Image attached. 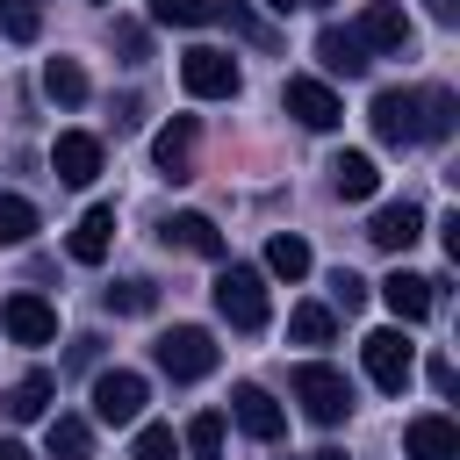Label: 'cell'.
Listing matches in <instances>:
<instances>
[{
  "mask_svg": "<svg viewBox=\"0 0 460 460\" xmlns=\"http://www.w3.org/2000/svg\"><path fill=\"white\" fill-rule=\"evenodd\" d=\"M216 316L230 331H266L273 302H266V273L259 266H223L216 273Z\"/></svg>",
  "mask_w": 460,
  "mask_h": 460,
  "instance_id": "6da1fadb",
  "label": "cell"
},
{
  "mask_svg": "<svg viewBox=\"0 0 460 460\" xmlns=\"http://www.w3.org/2000/svg\"><path fill=\"white\" fill-rule=\"evenodd\" d=\"M295 402H302L309 424H345V417H352V381H345L338 367L309 359V367H295Z\"/></svg>",
  "mask_w": 460,
  "mask_h": 460,
  "instance_id": "7a4b0ae2",
  "label": "cell"
},
{
  "mask_svg": "<svg viewBox=\"0 0 460 460\" xmlns=\"http://www.w3.org/2000/svg\"><path fill=\"white\" fill-rule=\"evenodd\" d=\"M180 86H187L194 101H237L244 72H237V58H230V50H216V43H194V50L180 58Z\"/></svg>",
  "mask_w": 460,
  "mask_h": 460,
  "instance_id": "3957f363",
  "label": "cell"
},
{
  "mask_svg": "<svg viewBox=\"0 0 460 460\" xmlns=\"http://www.w3.org/2000/svg\"><path fill=\"white\" fill-rule=\"evenodd\" d=\"M151 359H158V374H172V381H201V374L216 367V338H208L201 323H172V331L151 345Z\"/></svg>",
  "mask_w": 460,
  "mask_h": 460,
  "instance_id": "277c9868",
  "label": "cell"
},
{
  "mask_svg": "<svg viewBox=\"0 0 460 460\" xmlns=\"http://www.w3.org/2000/svg\"><path fill=\"white\" fill-rule=\"evenodd\" d=\"M359 359H367V381L388 388V395H402L410 374H417V345H410L402 331H367V338H359Z\"/></svg>",
  "mask_w": 460,
  "mask_h": 460,
  "instance_id": "5b68a950",
  "label": "cell"
},
{
  "mask_svg": "<svg viewBox=\"0 0 460 460\" xmlns=\"http://www.w3.org/2000/svg\"><path fill=\"white\" fill-rule=\"evenodd\" d=\"M352 36L367 43V58H402V50H410V14H402V0H367L359 22H352Z\"/></svg>",
  "mask_w": 460,
  "mask_h": 460,
  "instance_id": "8992f818",
  "label": "cell"
},
{
  "mask_svg": "<svg viewBox=\"0 0 460 460\" xmlns=\"http://www.w3.org/2000/svg\"><path fill=\"white\" fill-rule=\"evenodd\" d=\"M144 402H151L144 374H129V367L93 374V417H101V424H137V417H144Z\"/></svg>",
  "mask_w": 460,
  "mask_h": 460,
  "instance_id": "52a82bcc",
  "label": "cell"
},
{
  "mask_svg": "<svg viewBox=\"0 0 460 460\" xmlns=\"http://www.w3.org/2000/svg\"><path fill=\"white\" fill-rule=\"evenodd\" d=\"M367 122H374V137L388 151H410L417 144V86H381L374 108H367Z\"/></svg>",
  "mask_w": 460,
  "mask_h": 460,
  "instance_id": "ba28073f",
  "label": "cell"
},
{
  "mask_svg": "<svg viewBox=\"0 0 460 460\" xmlns=\"http://www.w3.org/2000/svg\"><path fill=\"white\" fill-rule=\"evenodd\" d=\"M280 108H288L302 129H338V115H345V101H338L323 79H309V72H295V79L280 86Z\"/></svg>",
  "mask_w": 460,
  "mask_h": 460,
  "instance_id": "9c48e42d",
  "label": "cell"
},
{
  "mask_svg": "<svg viewBox=\"0 0 460 460\" xmlns=\"http://www.w3.org/2000/svg\"><path fill=\"white\" fill-rule=\"evenodd\" d=\"M230 417H237V431H252L259 446H273V438L288 431V410H280L259 381H237V388H230Z\"/></svg>",
  "mask_w": 460,
  "mask_h": 460,
  "instance_id": "30bf717a",
  "label": "cell"
},
{
  "mask_svg": "<svg viewBox=\"0 0 460 460\" xmlns=\"http://www.w3.org/2000/svg\"><path fill=\"white\" fill-rule=\"evenodd\" d=\"M0 331H7L14 345H50V338H58V309H50L43 295H7V302H0Z\"/></svg>",
  "mask_w": 460,
  "mask_h": 460,
  "instance_id": "8fae6325",
  "label": "cell"
},
{
  "mask_svg": "<svg viewBox=\"0 0 460 460\" xmlns=\"http://www.w3.org/2000/svg\"><path fill=\"white\" fill-rule=\"evenodd\" d=\"M402 453L410 460H460V424L438 417V410H424V417L402 424Z\"/></svg>",
  "mask_w": 460,
  "mask_h": 460,
  "instance_id": "7c38bea8",
  "label": "cell"
},
{
  "mask_svg": "<svg viewBox=\"0 0 460 460\" xmlns=\"http://www.w3.org/2000/svg\"><path fill=\"white\" fill-rule=\"evenodd\" d=\"M381 302H388V316H395V323H424V316H431V302H438V280H424V273H402V266H395V273L381 280Z\"/></svg>",
  "mask_w": 460,
  "mask_h": 460,
  "instance_id": "4fadbf2b",
  "label": "cell"
},
{
  "mask_svg": "<svg viewBox=\"0 0 460 460\" xmlns=\"http://www.w3.org/2000/svg\"><path fill=\"white\" fill-rule=\"evenodd\" d=\"M50 172H58L65 187H86V180L101 172V137H86V129H65V137L50 144Z\"/></svg>",
  "mask_w": 460,
  "mask_h": 460,
  "instance_id": "5bb4252c",
  "label": "cell"
},
{
  "mask_svg": "<svg viewBox=\"0 0 460 460\" xmlns=\"http://www.w3.org/2000/svg\"><path fill=\"white\" fill-rule=\"evenodd\" d=\"M367 237H374L381 252H410V244L424 237V208H417V201H388V208H374Z\"/></svg>",
  "mask_w": 460,
  "mask_h": 460,
  "instance_id": "9a60e30c",
  "label": "cell"
},
{
  "mask_svg": "<svg viewBox=\"0 0 460 460\" xmlns=\"http://www.w3.org/2000/svg\"><path fill=\"white\" fill-rule=\"evenodd\" d=\"M151 158H158V172H165V180H194V115H172V122L158 129Z\"/></svg>",
  "mask_w": 460,
  "mask_h": 460,
  "instance_id": "2e32d148",
  "label": "cell"
},
{
  "mask_svg": "<svg viewBox=\"0 0 460 460\" xmlns=\"http://www.w3.org/2000/svg\"><path fill=\"white\" fill-rule=\"evenodd\" d=\"M165 244H180V252H194V259H223V230L201 216V208H180V216H165V230H158Z\"/></svg>",
  "mask_w": 460,
  "mask_h": 460,
  "instance_id": "e0dca14e",
  "label": "cell"
},
{
  "mask_svg": "<svg viewBox=\"0 0 460 460\" xmlns=\"http://www.w3.org/2000/svg\"><path fill=\"white\" fill-rule=\"evenodd\" d=\"M316 58H323V72H345V79H359L374 58H367V43L352 36V29H338V22H323L316 29Z\"/></svg>",
  "mask_w": 460,
  "mask_h": 460,
  "instance_id": "ac0fdd59",
  "label": "cell"
},
{
  "mask_svg": "<svg viewBox=\"0 0 460 460\" xmlns=\"http://www.w3.org/2000/svg\"><path fill=\"white\" fill-rule=\"evenodd\" d=\"M460 122V101L453 86H417V144H446Z\"/></svg>",
  "mask_w": 460,
  "mask_h": 460,
  "instance_id": "d6986e66",
  "label": "cell"
},
{
  "mask_svg": "<svg viewBox=\"0 0 460 460\" xmlns=\"http://www.w3.org/2000/svg\"><path fill=\"white\" fill-rule=\"evenodd\" d=\"M108 244H115V208H86V216L72 223V259H79V266H101Z\"/></svg>",
  "mask_w": 460,
  "mask_h": 460,
  "instance_id": "ffe728a7",
  "label": "cell"
},
{
  "mask_svg": "<svg viewBox=\"0 0 460 460\" xmlns=\"http://www.w3.org/2000/svg\"><path fill=\"white\" fill-rule=\"evenodd\" d=\"M331 187H338V201H367V194L381 187V172H374L367 151H338V158H331Z\"/></svg>",
  "mask_w": 460,
  "mask_h": 460,
  "instance_id": "44dd1931",
  "label": "cell"
},
{
  "mask_svg": "<svg viewBox=\"0 0 460 460\" xmlns=\"http://www.w3.org/2000/svg\"><path fill=\"white\" fill-rule=\"evenodd\" d=\"M50 395H58V374H43V367H36V374H22V381L7 388V417H22V424H29V417H43V410H50Z\"/></svg>",
  "mask_w": 460,
  "mask_h": 460,
  "instance_id": "7402d4cb",
  "label": "cell"
},
{
  "mask_svg": "<svg viewBox=\"0 0 460 460\" xmlns=\"http://www.w3.org/2000/svg\"><path fill=\"white\" fill-rule=\"evenodd\" d=\"M43 446H50V460H93V424L86 417H50Z\"/></svg>",
  "mask_w": 460,
  "mask_h": 460,
  "instance_id": "603a6c76",
  "label": "cell"
},
{
  "mask_svg": "<svg viewBox=\"0 0 460 460\" xmlns=\"http://www.w3.org/2000/svg\"><path fill=\"white\" fill-rule=\"evenodd\" d=\"M43 93H50L58 108H79V101H86V72H79V58H50V65H43Z\"/></svg>",
  "mask_w": 460,
  "mask_h": 460,
  "instance_id": "cb8c5ba5",
  "label": "cell"
},
{
  "mask_svg": "<svg viewBox=\"0 0 460 460\" xmlns=\"http://www.w3.org/2000/svg\"><path fill=\"white\" fill-rule=\"evenodd\" d=\"M266 273H280V280H302V273H309V244H302L295 230L266 237Z\"/></svg>",
  "mask_w": 460,
  "mask_h": 460,
  "instance_id": "d4e9b609",
  "label": "cell"
},
{
  "mask_svg": "<svg viewBox=\"0 0 460 460\" xmlns=\"http://www.w3.org/2000/svg\"><path fill=\"white\" fill-rule=\"evenodd\" d=\"M288 338H295V345H331V338H338V316H331L323 302H302V309L288 316Z\"/></svg>",
  "mask_w": 460,
  "mask_h": 460,
  "instance_id": "484cf974",
  "label": "cell"
},
{
  "mask_svg": "<svg viewBox=\"0 0 460 460\" xmlns=\"http://www.w3.org/2000/svg\"><path fill=\"white\" fill-rule=\"evenodd\" d=\"M29 237H36V201L0 194V244H29Z\"/></svg>",
  "mask_w": 460,
  "mask_h": 460,
  "instance_id": "4316f807",
  "label": "cell"
},
{
  "mask_svg": "<svg viewBox=\"0 0 460 460\" xmlns=\"http://www.w3.org/2000/svg\"><path fill=\"white\" fill-rule=\"evenodd\" d=\"M208 22H230L237 36H252V43H273V29H266V22H259L244 0H208Z\"/></svg>",
  "mask_w": 460,
  "mask_h": 460,
  "instance_id": "83f0119b",
  "label": "cell"
},
{
  "mask_svg": "<svg viewBox=\"0 0 460 460\" xmlns=\"http://www.w3.org/2000/svg\"><path fill=\"white\" fill-rule=\"evenodd\" d=\"M36 29H43L36 0H0V36L7 43H36Z\"/></svg>",
  "mask_w": 460,
  "mask_h": 460,
  "instance_id": "f1b7e54d",
  "label": "cell"
},
{
  "mask_svg": "<svg viewBox=\"0 0 460 460\" xmlns=\"http://www.w3.org/2000/svg\"><path fill=\"white\" fill-rule=\"evenodd\" d=\"M187 446H194V460H223V410H201L187 424Z\"/></svg>",
  "mask_w": 460,
  "mask_h": 460,
  "instance_id": "f546056e",
  "label": "cell"
},
{
  "mask_svg": "<svg viewBox=\"0 0 460 460\" xmlns=\"http://www.w3.org/2000/svg\"><path fill=\"white\" fill-rule=\"evenodd\" d=\"M151 22H165V29H201V22H208V0H151Z\"/></svg>",
  "mask_w": 460,
  "mask_h": 460,
  "instance_id": "4dcf8cb0",
  "label": "cell"
},
{
  "mask_svg": "<svg viewBox=\"0 0 460 460\" xmlns=\"http://www.w3.org/2000/svg\"><path fill=\"white\" fill-rule=\"evenodd\" d=\"M129 460H180L172 424H144V431H137V446H129Z\"/></svg>",
  "mask_w": 460,
  "mask_h": 460,
  "instance_id": "1f68e13d",
  "label": "cell"
},
{
  "mask_svg": "<svg viewBox=\"0 0 460 460\" xmlns=\"http://www.w3.org/2000/svg\"><path fill=\"white\" fill-rule=\"evenodd\" d=\"M108 309L144 316V309H151V280H115V288H108Z\"/></svg>",
  "mask_w": 460,
  "mask_h": 460,
  "instance_id": "d6a6232c",
  "label": "cell"
},
{
  "mask_svg": "<svg viewBox=\"0 0 460 460\" xmlns=\"http://www.w3.org/2000/svg\"><path fill=\"white\" fill-rule=\"evenodd\" d=\"M331 302H338V309H359V302H367V280H359L352 266H338V273H331Z\"/></svg>",
  "mask_w": 460,
  "mask_h": 460,
  "instance_id": "836d02e7",
  "label": "cell"
},
{
  "mask_svg": "<svg viewBox=\"0 0 460 460\" xmlns=\"http://www.w3.org/2000/svg\"><path fill=\"white\" fill-rule=\"evenodd\" d=\"M115 50L137 65V58H144V29H137V22H115Z\"/></svg>",
  "mask_w": 460,
  "mask_h": 460,
  "instance_id": "e575fe53",
  "label": "cell"
},
{
  "mask_svg": "<svg viewBox=\"0 0 460 460\" xmlns=\"http://www.w3.org/2000/svg\"><path fill=\"white\" fill-rule=\"evenodd\" d=\"M424 14L431 22H460V0H424Z\"/></svg>",
  "mask_w": 460,
  "mask_h": 460,
  "instance_id": "d590c367",
  "label": "cell"
},
{
  "mask_svg": "<svg viewBox=\"0 0 460 460\" xmlns=\"http://www.w3.org/2000/svg\"><path fill=\"white\" fill-rule=\"evenodd\" d=\"M0 460H36V453H29V446H14V438H7V446H0Z\"/></svg>",
  "mask_w": 460,
  "mask_h": 460,
  "instance_id": "8d00e7d4",
  "label": "cell"
},
{
  "mask_svg": "<svg viewBox=\"0 0 460 460\" xmlns=\"http://www.w3.org/2000/svg\"><path fill=\"white\" fill-rule=\"evenodd\" d=\"M302 460H345V453H338V446H316V453H302Z\"/></svg>",
  "mask_w": 460,
  "mask_h": 460,
  "instance_id": "74e56055",
  "label": "cell"
},
{
  "mask_svg": "<svg viewBox=\"0 0 460 460\" xmlns=\"http://www.w3.org/2000/svg\"><path fill=\"white\" fill-rule=\"evenodd\" d=\"M266 7H273V14H288V7H302V0H266Z\"/></svg>",
  "mask_w": 460,
  "mask_h": 460,
  "instance_id": "f35d334b",
  "label": "cell"
},
{
  "mask_svg": "<svg viewBox=\"0 0 460 460\" xmlns=\"http://www.w3.org/2000/svg\"><path fill=\"white\" fill-rule=\"evenodd\" d=\"M302 7H331V0H302Z\"/></svg>",
  "mask_w": 460,
  "mask_h": 460,
  "instance_id": "ab89813d",
  "label": "cell"
}]
</instances>
